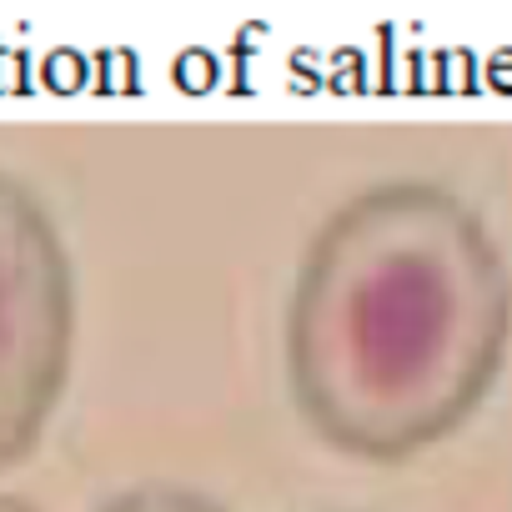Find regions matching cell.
<instances>
[{
    "mask_svg": "<svg viewBox=\"0 0 512 512\" xmlns=\"http://www.w3.org/2000/svg\"><path fill=\"white\" fill-rule=\"evenodd\" d=\"M512 272L447 186L382 181L312 236L287 297V387L307 427L362 462L452 437L497 387Z\"/></svg>",
    "mask_w": 512,
    "mask_h": 512,
    "instance_id": "1",
    "label": "cell"
},
{
    "mask_svg": "<svg viewBox=\"0 0 512 512\" xmlns=\"http://www.w3.org/2000/svg\"><path fill=\"white\" fill-rule=\"evenodd\" d=\"M76 277L41 196L0 171V472L26 462L66 392Z\"/></svg>",
    "mask_w": 512,
    "mask_h": 512,
    "instance_id": "2",
    "label": "cell"
},
{
    "mask_svg": "<svg viewBox=\"0 0 512 512\" xmlns=\"http://www.w3.org/2000/svg\"><path fill=\"white\" fill-rule=\"evenodd\" d=\"M101 512H226L216 497L196 492V487H176V482H141L121 497H111Z\"/></svg>",
    "mask_w": 512,
    "mask_h": 512,
    "instance_id": "3",
    "label": "cell"
},
{
    "mask_svg": "<svg viewBox=\"0 0 512 512\" xmlns=\"http://www.w3.org/2000/svg\"><path fill=\"white\" fill-rule=\"evenodd\" d=\"M0 512H36L26 497H16V492H0Z\"/></svg>",
    "mask_w": 512,
    "mask_h": 512,
    "instance_id": "4",
    "label": "cell"
}]
</instances>
